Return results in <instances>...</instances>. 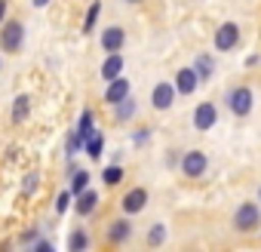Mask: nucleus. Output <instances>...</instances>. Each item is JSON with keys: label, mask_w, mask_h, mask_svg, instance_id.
I'll list each match as a JSON object with an SVG mask.
<instances>
[{"label": "nucleus", "mask_w": 261, "mask_h": 252, "mask_svg": "<svg viewBox=\"0 0 261 252\" xmlns=\"http://www.w3.org/2000/svg\"><path fill=\"white\" fill-rule=\"evenodd\" d=\"M258 221H261V212H258V206H255V203H243V206L237 209V215H233V228H237V231H243V234L255 231V228H258Z\"/></svg>", "instance_id": "nucleus-1"}, {"label": "nucleus", "mask_w": 261, "mask_h": 252, "mask_svg": "<svg viewBox=\"0 0 261 252\" xmlns=\"http://www.w3.org/2000/svg\"><path fill=\"white\" fill-rule=\"evenodd\" d=\"M227 105H230V111H233L237 117H246V114L252 111V89H249V86L230 89V92H227Z\"/></svg>", "instance_id": "nucleus-2"}, {"label": "nucleus", "mask_w": 261, "mask_h": 252, "mask_svg": "<svg viewBox=\"0 0 261 252\" xmlns=\"http://www.w3.org/2000/svg\"><path fill=\"white\" fill-rule=\"evenodd\" d=\"M22 40H25V28L19 22H7L4 31H0V46H4L7 53H16L22 46Z\"/></svg>", "instance_id": "nucleus-3"}, {"label": "nucleus", "mask_w": 261, "mask_h": 252, "mask_svg": "<svg viewBox=\"0 0 261 252\" xmlns=\"http://www.w3.org/2000/svg\"><path fill=\"white\" fill-rule=\"evenodd\" d=\"M206 166H209V160H206L203 151H188L185 160H181V169H185L188 179H200V175L206 172Z\"/></svg>", "instance_id": "nucleus-4"}, {"label": "nucleus", "mask_w": 261, "mask_h": 252, "mask_svg": "<svg viewBox=\"0 0 261 252\" xmlns=\"http://www.w3.org/2000/svg\"><path fill=\"white\" fill-rule=\"evenodd\" d=\"M215 120H218V111H215V105H212V102L197 105V111H194V126H197L200 133H209L212 126H215Z\"/></svg>", "instance_id": "nucleus-5"}, {"label": "nucleus", "mask_w": 261, "mask_h": 252, "mask_svg": "<svg viewBox=\"0 0 261 252\" xmlns=\"http://www.w3.org/2000/svg\"><path fill=\"white\" fill-rule=\"evenodd\" d=\"M237 40H240V28H237L233 22H224V25L215 31V49H221V53L233 49V46H237Z\"/></svg>", "instance_id": "nucleus-6"}, {"label": "nucleus", "mask_w": 261, "mask_h": 252, "mask_svg": "<svg viewBox=\"0 0 261 252\" xmlns=\"http://www.w3.org/2000/svg\"><path fill=\"white\" fill-rule=\"evenodd\" d=\"M120 206H123V212H129V215H133V212H142V209L148 206V191H145V188H133V191L120 200Z\"/></svg>", "instance_id": "nucleus-7"}, {"label": "nucleus", "mask_w": 261, "mask_h": 252, "mask_svg": "<svg viewBox=\"0 0 261 252\" xmlns=\"http://www.w3.org/2000/svg\"><path fill=\"white\" fill-rule=\"evenodd\" d=\"M172 98H175V86H169V83H157L154 92H151V105H154L157 111L172 108Z\"/></svg>", "instance_id": "nucleus-8"}, {"label": "nucleus", "mask_w": 261, "mask_h": 252, "mask_svg": "<svg viewBox=\"0 0 261 252\" xmlns=\"http://www.w3.org/2000/svg\"><path fill=\"white\" fill-rule=\"evenodd\" d=\"M197 86H200V77H197V71H194V68H181V71H178V77H175V92H181V95H191Z\"/></svg>", "instance_id": "nucleus-9"}, {"label": "nucleus", "mask_w": 261, "mask_h": 252, "mask_svg": "<svg viewBox=\"0 0 261 252\" xmlns=\"http://www.w3.org/2000/svg\"><path fill=\"white\" fill-rule=\"evenodd\" d=\"M126 95H129V80H123V77L108 80V89H105V102H108V105H117V102H123Z\"/></svg>", "instance_id": "nucleus-10"}, {"label": "nucleus", "mask_w": 261, "mask_h": 252, "mask_svg": "<svg viewBox=\"0 0 261 252\" xmlns=\"http://www.w3.org/2000/svg\"><path fill=\"white\" fill-rule=\"evenodd\" d=\"M123 40H126V34H123V28H108L105 34H101V46L108 49V53H120V46H123Z\"/></svg>", "instance_id": "nucleus-11"}, {"label": "nucleus", "mask_w": 261, "mask_h": 252, "mask_svg": "<svg viewBox=\"0 0 261 252\" xmlns=\"http://www.w3.org/2000/svg\"><path fill=\"white\" fill-rule=\"evenodd\" d=\"M120 71H123V56L111 53V56L105 59V65H101V77H105V80H114V77H120Z\"/></svg>", "instance_id": "nucleus-12"}, {"label": "nucleus", "mask_w": 261, "mask_h": 252, "mask_svg": "<svg viewBox=\"0 0 261 252\" xmlns=\"http://www.w3.org/2000/svg\"><path fill=\"white\" fill-rule=\"evenodd\" d=\"M95 203H98V194H95V191H80V197H77V206H74V209H77L80 215H89V212L95 209Z\"/></svg>", "instance_id": "nucleus-13"}, {"label": "nucleus", "mask_w": 261, "mask_h": 252, "mask_svg": "<svg viewBox=\"0 0 261 252\" xmlns=\"http://www.w3.org/2000/svg\"><path fill=\"white\" fill-rule=\"evenodd\" d=\"M28 111H31V98L28 95H16V102H13V120L16 123L28 120Z\"/></svg>", "instance_id": "nucleus-14"}, {"label": "nucleus", "mask_w": 261, "mask_h": 252, "mask_svg": "<svg viewBox=\"0 0 261 252\" xmlns=\"http://www.w3.org/2000/svg\"><path fill=\"white\" fill-rule=\"evenodd\" d=\"M92 123H95L92 111H83V114H80V126H77V136H80L83 142H86V139H89V136L95 133V130H92Z\"/></svg>", "instance_id": "nucleus-15"}, {"label": "nucleus", "mask_w": 261, "mask_h": 252, "mask_svg": "<svg viewBox=\"0 0 261 252\" xmlns=\"http://www.w3.org/2000/svg\"><path fill=\"white\" fill-rule=\"evenodd\" d=\"M129 234H133V231H129V221H114V224H111V231H108V237H111L114 243L129 240Z\"/></svg>", "instance_id": "nucleus-16"}, {"label": "nucleus", "mask_w": 261, "mask_h": 252, "mask_svg": "<svg viewBox=\"0 0 261 252\" xmlns=\"http://www.w3.org/2000/svg\"><path fill=\"white\" fill-rule=\"evenodd\" d=\"M212 68H215V65H212L209 56H197V68H194V71H197L200 80H209V77H212Z\"/></svg>", "instance_id": "nucleus-17"}, {"label": "nucleus", "mask_w": 261, "mask_h": 252, "mask_svg": "<svg viewBox=\"0 0 261 252\" xmlns=\"http://www.w3.org/2000/svg\"><path fill=\"white\" fill-rule=\"evenodd\" d=\"M83 145H86V154H89V157L95 160V157H101V145H105V139H101L98 133H92V136H89V139H86Z\"/></svg>", "instance_id": "nucleus-18"}, {"label": "nucleus", "mask_w": 261, "mask_h": 252, "mask_svg": "<svg viewBox=\"0 0 261 252\" xmlns=\"http://www.w3.org/2000/svg\"><path fill=\"white\" fill-rule=\"evenodd\" d=\"M133 111H136V102L133 98H123V102H117V120H129V117H133Z\"/></svg>", "instance_id": "nucleus-19"}, {"label": "nucleus", "mask_w": 261, "mask_h": 252, "mask_svg": "<svg viewBox=\"0 0 261 252\" xmlns=\"http://www.w3.org/2000/svg\"><path fill=\"white\" fill-rule=\"evenodd\" d=\"M101 182H105V185H120V182H123V169H120V166H108V169L101 172Z\"/></svg>", "instance_id": "nucleus-20"}, {"label": "nucleus", "mask_w": 261, "mask_h": 252, "mask_svg": "<svg viewBox=\"0 0 261 252\" xmlns=\"http://www.w3.org/2000/svg\"><path fill=\"white\" fill-rule=\"evenodd\" d=\"M86 185H89V172H80V169H74L71 191H74V194H80V191H86Z\"/></svg>", "instance_id": "nucleus-21"}, {"label": "nucleus", "mask_w": 261, "mask_h": 252, "mask_svg": "<svg viewBox=\"0 0 261 252\" xmlns=\"http://www.w3.org/2000/svg\"><path fill=\"white\" fill-rule=\"evenodd\" d=\"M98 13H101V4H92V7H89V13H86V19H83V31H86V34L95 28V19H98Z\"/></svg>", "instance_id": "nucleus-22"}, {"label": "nucleus", "mask_w": 261, "mask_h": 252, "mask_svg": "<svg viewBox=\"0 0 261 252\" xmlns=\"http://www.w3.org/2000/svg\"><path fill=\"white\" fill-rule=\"evenodd\" d=\"M163 240H166V228H163V224H151V234H148V243H151V246H160Z\"/></svg>", "instance_id": "nucleus-23"}, {"label": "nucleus", "mask_w": 261, "mask_h": 252, "mask_svg": "<svg viewBox=\"0 0 261 252\" xmlns=\"http://www.w3.org/2000/svg\"><path fill=\"white\" fill-rule=\"evenodd\" d=\"M86 243H89V240H86V234H83V231H74V234H71V243H68V246H71L74 252H80V249H86Z\"/></svg>", "instance_id": "nucleus-24"}, {"label": "nucleus", "mask_w": 261, "mask_h": 252, "mask_svg": "<svg viewBox=\"0 0 261 252\" xmlns=\"http://www.w3.org/2000/svg\"><path fill=\"white\" fill-rule=\"evenodd\" d=\"M68 206H71V191H62V194H59V200H56V209H59V212H65Z\"/></svg>", "instance_id": "nucleus-25"}, {"label": "nucleus", "mask_w": 261, "mask_h": 252, "mask_svg": "<svg viewBox=\"0 0 261 252\" xmlns=\"http://www.w3.org/2000/svg\"><path fill=\"white\" fill-rule=\"evenodd\" d=\"M34 185H37V175H28V182H25V191L31 194V191H34Z\"/></svg>", "instance_id": "nucleus-26"}, {"label": "nucleus", "mask_w": 261, "mask_h": 252, "mask_svg": "<svg viewBox=\"0 0 261 252\" xmlns=\"http://www.w3.org/2000/svg\"><path fill=\"white\" fill-rule=\"evenodd\" d=\"M4 16H7V0H0V25H4Z\"/></svg>", "instance_id": "nucleus-27"}, {"label": "nucleus", "mask_w": 261, "mask_h": 252, "mask_svg": "<svg viewBox=\"0 0 261 252\" xmlns=\"http://www.w3.org/2000/svg\"><path fill=\"white\" fill-rule=\"evenodd\" d=\"M49 4V0H34V7H46Z\"/></svg>", "instance_id": "nucleus-28"}, {"label": "nucleus", "mask_w": 261, "mask_h": 252, "mask_svg": "<svg viewBox=\"0 0 261 252\" xmlns=\"http://www.w3.org/2000/svg\"><path fill=\"white\" fill-rule=\"evenodd\" d=\"M126 4H139V0H126Z\"/></svg>", "instance_id": "nucleus-29"}, {"label": "nucleus", "mask_w": 261, "mask_h": 252, "mask_svg": "<svg viewBox=\"0 0 261 252\" xmlns=\"http://www.w3.org/2000/svg\"><path fill=\"white\" fill-rule=\"evenodd\" d=\"M258 200H261V188H258Z\"/></svg>", "instance_id": "nucleus-30"}]
</instances>
